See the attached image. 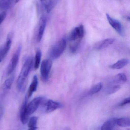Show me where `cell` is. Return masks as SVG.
<instances>
[{
  "label": "cell",
  "mask_w": 130,
  "mask_h": 130,
  "mask_svg": "<svg viewBox=\"0 0 130 130\" xmlns=\"http://www.w3.org/2000/svg\"><path fill=\"white\" fill-rule=\"evenodd\" d=\"M84 29L83 25L74 28L70 33L69 37V41L72 42H80L84 37Z\"/></svg>",
  "instance_id": "cell-4"
},
{
  "label": "cell",
  "mask_w": 130,
  "mask_h": 130,
  "mask_svg": "<svg viewBox=\"0 0 130 130\" xmlns=\"http://www.w3.org/2000/svg\"><path fill=\"white\" fill-rule=\"evenodd\" d=\"M117 119L112 118L108 120L103 124L100 130H113L117 124Z\"/></svg>",
  "instance_id": "cell-14"
},
{
  "label": "cell",
  "mask_w": 130,
  "mask_h": 130,
  "mask_svg": "<svg viewBox=\"0 0 130 130\" xmlns=\"http://www.w3.org/2000/svg\"><path fill=\"white\" fill-rule=\"evenodd\" d=\"M66 46V41L65 38L59 40L53 46L50 52V56L52 59L59 58L65 51Z\"/></svg>",
  "instance_id": "cell-2"
},
{
  "label": "cell",
  "mask_w": 130,
  "mask_h": 130,
  "mask_svg": "<svg viewBox=\"0 0 130 130\" xmlns=\"http://www.w3.org/2000/svg\"><path fill=\"white\" fill-rule=\"evenodd\" d=\"M42 57V52L39 50L37 51L35 55V61H34V68L35 70H37L39 68L40 64Z\"/></svg>",
  "instance_id": "cell-19"
},
{
  "label": "cell",
  "mask_w": 130,
  "mask_h": 130,
  "mask_svg": "<svg viewBox=\"0 0 130 130\" xmlns=\"http://www.w3.org/2000/svg\"><path fill=\"white\" fill-rule=\"evenodd\" d=\"M33 64V58L29 57L26 59L22 67L17 81V88L21 92H23L25 90L27 78L30 72Z\"/></svg>",
  "instance_id": "cell-1"
},
{
  "label": "cell",
  "mask_w": 130,
  "mask_h": 130,
  "mask_svg": "<svg viewBox=\"0 0 130 130\" xmlns=\"http://www.w3.org/2000/svg\"><path fill=\"white\" fill-rule=\"evenodd\" d=\"M47 24V19L44 17H41L40 21L39 26L38 29L37 40L38 42H40L42 40L43 36L46 29Z\"/></svg>",
  "instance_id": "cell-9"
},
{
  "label": "cell",
  "mask_w": 130,
  "mask_h": 130,
  "mask_svg": "<svg viewBox=\"0 0 130 130\" xmlns=\"http://www.w3.org/2000/svg\"><path fill=\"white\" fill-rule=\"evenodd\" d=\"M28 99L27 97H26L25 100L23 103V105L21 107V109L20 111V117L21 121V123L23 124H26L27 123L29 120V117H27L26 113V108L27 105V99Z\"/></svg>",
  "instance_id": "cell-13"
},
{
  "label": "cell",
  "mask_w": 130,
  "mask_h": 130,
  "mask_svg": "<svg viewBox=\"0 0 130 130\" xmlns=\"http://www.w3.org/2000/svg\"><path fill=\"white\" fill-rule=\"evenodd\" d=\"M129 63V60L127 59H122L117 62L111 65L110 68L113 69H120L126 66Z\"/></svg>",
  "instance_id": "cell-15"
},
{
  "label": "cell",
  "mask_w": 130,
  "mask_h": 130,
  "mask_svg": "<svg viewBox=\"0 0 130 130\" xmlns=\"http://www.w3.org/2000/svg\"><path fill=\"white\" fill-rule=\"evenodd\" d=\"M6 56V55L5 53L3 50V47L0 48V62L3 61Z\"/></svg>",
  "instance_id": "cell-26"
},
{
  "label": "cell",
  "mask_w": 130,
  "mask_h": 130,
  "mask_svg": "<svg viewBox=\"0 0 130 130\" xmlns=\"http://www.w3.org/2000/svg\"><path fill=\"white\" fill-rule=\"evenodd\" d=\"M114 42V39L112 38L105 39L97 43L95 45L94 48L97 50L104 49L112 45Z\"/></svg>",
  "instance_id": "cell-10"
},
{
  "label": "cell",
  "mask_w": 130,
  "mask_h": 130,
  "mask_svg": "<svg viewBox=\"0 0 130 130\" xmlns=\"http://www.w3.org/2000/svg\"><path fill=\"white\" fill-rule=\"evenodd\" d=\"M38 85V77L36 75H35L33 77L32 82L31 83L30 87H29L28 93H27V98H30L33 95V93L36 91Z\"/></svg>",
  "instance_id": "cell-11"
},
{
  "label": "cell",
  "mask_w": 130,
  "mask_h": 130,
  "mask_svg": "<svg viewBox=\"0 0 130 130\" xmlns=\"http://www.w3.org/2000/svg\"><path fill=\"white\" fill-rule=\"evenodd\" d=\"M42 97H37L34 99L28 105H27L26 113L27 117L29 118L31 115L36 110L42 102Z\"/></svg>",
  "instance_id": "cell-5"
},
{
  "label": "cell",
  "mask_w": 130,
  "mask_h": 130,
  "mask_svg": "<svg viewBox=\"0 0 130 130\" xmlns=\"http://www.w3.org/2000/svg\"><path fill=\"white\" fill-rule=\"evenodd\" d=\"M63 130H71V129H70V128L69 127H66V128H65Z\"/></svg>",
  "instance_id": "cell-29"
},
{
  "label": "cell",
  "mask_w": 130,
  "mask_h": 130,
  "mask_svg": "<svg viewBox=\"0 0 130 130\" xmlns=\"http://www.w3.org/2000/svg\"><path fill=\"white\" fill-rule=\"evenodd\" d=\"M46 112L50 113L62 107L61 103L52 100H49L46 103Z\"/></svg>",
  "instance_id": "cell-8"
},
{
  "label": "cell",
  "mask_w": 130,
  "mask_h": 130,
  "mask_svg": "<svg viewBox=\"0 0 130 130\" xmlns=\"http://www.w3.org/2000/svg\"><path fill=\"white\" fill-rule=\"evenodd\" d=\"M103 85L102 83L100 82L93 86L89 91L90 94L92 95L99 92L103 88Z\"/></svg>",
  "instance_id": "cell-20"
},
{
  "label": "cell",
  "mask_w": 130,
  "mask_h": 130,
  "mask_svg": "<svg viewBox=\"0 0 130 130\" xmlns=\"http://www.w3.org/2000/svg\"><path fill=\"white\" fill-rule=\"evenodd\" d=\"M12 34L10 33L7 37L6 43L3 47V50L5 55H7L11 47L12 44Z\"/></svg>",
  "instance_id": "cell-17"
},
{
  "label": "cell",
  "mask_w": 130,
  "mask_h": 130,
  "mask_svg": "<svg viewBox=\"0 0 130 130\" xmlns=\"http://www.w3.org/2000/svg\"><path fill=\"white\" fill-rule=\"evenodd\" d=\"M52 66V61L50 59H44L40 66V74L42 79L44 82L48 80L50 70Z\"/></svg>",
  "instance_id": "cell-3"
},
{
  "label": "cell",
  "mask_w": 130,
  "mask_h": 130,
  "mask_svg": "<svg viewBox=\"0 0 130 130\" xmlns=\"http://www.w3.org/2000/svg\"><path fill=\"white\" fill-rule=\"evenodd\" d=\"M106 17L108 22L111 26L121 35L123 34V28L120 21L111 17L108 14H106Z\"/></svg>",
  "instance_id": "cell-7"
},
{
  "label": "cell",
  "mask_w": 130,
  "mask_h": 130,
  "mask_svg": "<svg viewBox=\"0 0 130 130\" xmlns=\"http://www.w3.org/2000/svg\"><path fill=\"white\" fill-rule=\"evenodd\" d=\"M20 0H0V9L5 10L14 6Z\"/></svg>",
  "instance_id": "cell-12"
},
{
  "label": "cell",
  "mask_w": 130,
  "mask_h": 130,
  "mask_svg": "<svg viewBox=\"0 0 130 130\" xmlns=\"http://www.w3.org/2000/svg\"><path fill=\"white\" fill-rule=\"evenodd\" d=\"M47 12L49 13L52 9V0H40Z\"/></svg>",
  "instance_id": "cell-21"
},
{
  "label": "cell",
  "mask_w": 130,
  "mask_h": 130,
  "mask_svg": "<svg viewBox=\"0 0 130 130\" xmlns=\"http://www.w3.org/2000/svg\"><path fill=\"white\" fill-rule=\"evenodd\" d=\"M6 17V13L5 11H2L0 13V25L4 20Z\"/></svg>",
  "instance_id": "cell-25"
},
{
  "label": "cell",
  "mask_w": 130,
  "mask_h": 130,
  "mask_svg": "<svg viewBox=\"0 0 130 130\" xmlns=\"http://www.w3.org/2000/svg\"><path fill=\"white\" fill-rule=\"evenodd\" d=\"M21 48V46H19L17 51L11 59L7 69V74L8 75H10L13 72L18 64Z\"/></svg>",
  "instance_id": "cell-6"
},
{
  "label": "cell",
  "mask_w": 130,
  "mask_h": 130,
  "mask_svg": "<svg viewBox=\"0 0 130 130\" xmlns=\"http://www.w3.org/2000/svg\"><path fill=\"white\" fill-rule=\"evenodd\" d=\"M120 88V86L119 85H116L111 86L107 90V93L109 94H113L118 91Z\"/></svg>",
  "instance_id": "cell-23"
},
{
  "label": "cell",
  "mask_w": 130,
  "mask_h": 130,
  "mask_svg": "<svg viewBox=\"0 0 130 130\" xmlns=\"http://www.w3.org/2000/svg\"><path fill=\"white\" fill-rule=\"evenodd\" d=\"M130 102V98H127L123 100L122 102L120 104V106H123L127 104H129Z\"/></svg>",
  "instance_id": "cell-27"
},
{
  "label": "cell",
  "mask_w": 130,
  "mask_h": 130,
  "mask_svg": "<svg viewBox=\"0 0 130 130\" xmlns=\"http://www.w3.org/2000/svg\"><path fill=\"white\" fill-rule=\"evenodd\" d=\"M37 118L36 117H31L28 123V127H36L37 124Z\"/></svg>",
  "instance_id": "cell-24"
},
{
  "label": "cell",
  "mask_w": 130,
  "mask_h": 130,
  "mask_svg": "<svg viewBox=\"0 0 130 130\" xmlns=\"http://www.w3.org/2000/svg\"><path fill=\"white\" fill-rule=\"evenodd\" d=\"M14 79V76H13L5 81L4 85L6 88L8 89H10L13 82Z\"/></svg>",
  "instance_id": "cell-22"
},
{
  "label": "cell",
  "mask_w": 130,
  "mask_h": 130,
  "mask_svg": "<svg viewBox=\"0 0 130 130\" xmlns=\"http://www.w3.org/2000/svg\"><path fill=\"white\" fill-rule=\"evenodd\" d=\"M29 127V130H36L37 127Z\"/></svg>",
  "instance_id": "cell-28"
},
{
  "label": "cell",
  "mask_w": 130,
  "mask_h": 130,
  "mask_svg": "<svg viewBox=\"0 0 130 130\" xmlns=\"http://www.w3.org/2000/svg\"><path fill=\"white\" fill-rule=\"evenodd\" d=\"M117 124L121 127H127L130 126L129 118L124 117L117 119Z\"/></svg>",
  "instance_id": "cell-16"
},
{
  "label": "cell",
  "mask_w": 130,
  "mask_h": 130,
  "mask_svg": "<svg viewBox=\"0 0 130 130\" xmlns=\"http://www.w3.org/2000/svg\"><path fill=\"white\" fill-rule=\"evenodd\" d=\"M127 81V77L124 73H120L115 76L113 82L115 83H124Z\"/></svg>",
  "instance_id": "cell-18"
}]
</instances>
